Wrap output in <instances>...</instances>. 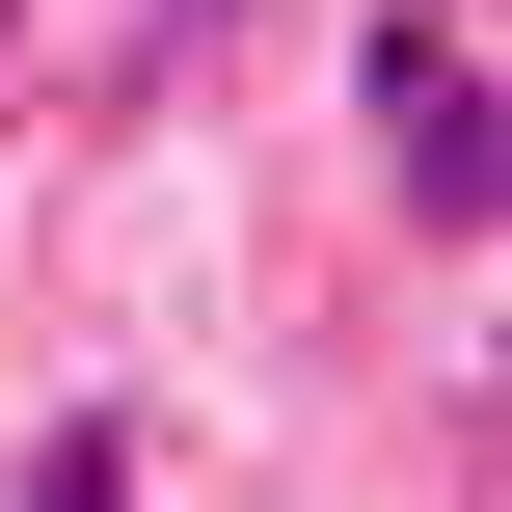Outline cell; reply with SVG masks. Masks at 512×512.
Segmentation results:
<instances>
[{"label": "cell", "instance_id": "cell-1", "mask_svg": "<svg viewBox=\"0 0 512 512\" xmlns=\"http://www.w3.org/2000/svg\"><path fill=\"white\" fill-rule=\"evenodd\" d=\"M351 108H378V189H405L432 243H486V189H512V108H486V0H378V27H351Z\"/></svg>", "mask_w": 512, "mask_h": 512}, {"label": "cell", "instance_id": "cell-2", "mask_svg": "<svg viewBox=\"0 0 512 512\" xmlns=\"http://www.w3.org/2000/svg\"><path fill=\"white\" fill-rule=\"evenodd\" d=\"M27 512H135V459H108V432H54V459H27Z\"/></svg>", "mask_w": 512, "mask_h": 512}, {"label": "cell", "instance_id": "cell-3", "mask_svg": "<svg viewBox=\"0 0 512 512\" xmlns=\"http://www.w3.org/2000/svg\"><path fill=\"white\" fill-rule=\"evenodd\" d=\"M0 27H27V0H0Z\"/></svg>", "mask_w": 512, "mask_h": 512}]
</instances>
